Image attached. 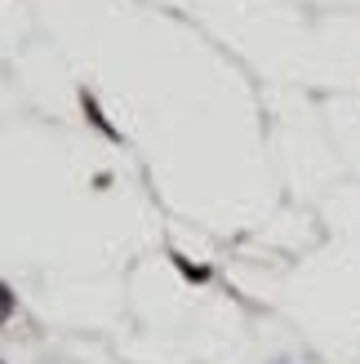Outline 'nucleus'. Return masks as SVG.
<instances>
[{"label": "nucleus", "instance_id": "f257e3e1", "mask_svg": "<svg viewBox=\"0 0 360 364\" xmlns=\"http://www.w3.org/2000/svg\"><path fill=\"white\" fill-rule=\"evenodd\" d=\"M80 112H85V120L94 124V129H98L102 138H112V142H120V129H116V124H112V120L102 116V107H98V98L89 94V89H80Z\"/></svg>", "mask_w": 360, "mask_h": 364}, {"label": "nucleus", "instance_id": "f03ea898", "mask_svg": "<svg viewBox=\"0 0 360 364\" xmlns=\"http://www.w3.org/2000/svg\"><path fill=\"white\" fill-rule=\"evenodd\" d=\"M169 258H174V267H178V271H183V276H187V280H196V284H201V280H209V267H191V262L183 258V253H169Z\"/></svg>", "mask_w": 360, "mask_h": 364}, {"label": "nucleus", "instance_id": "7ed1b4c3", "mask_svg": "<svg viewBox=\"0 0 360 364\" xmlns=\"http://www.w3.org/2000/svg\"><path fill=\"white\" fill-rule=\"evenodd\" d=\"M9 316H14V294H9V284L0 280V324H9Z\"/></svg>", "mask_w": 360, "mask_h": 364}]
</instances>
